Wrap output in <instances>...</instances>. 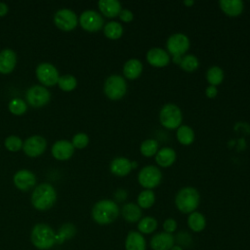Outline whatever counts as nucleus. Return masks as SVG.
Listing matches in <instances>:
<instances>
[{
    "label": "nucleus",
    "instance_id": "nucleus-18",
    "mask_svg": "<svg viewBox=\"0 0 250 250\" xmlns=\"http://www.w3.org/2000/svg\"><path fill=\"white\" fill-rule=\"evenodd\" d=\"M17 63L16 53L11 49L0 52V73L8 74L12 72Z\"/></svg>",
    "mask_w": 250,
    "mask_h": 250
},
{
    "label": "nucleus",
    "instance_id": "nucleus-44",
    "mask_svg": "<svg viewBox=\"0 0 250 250\" xmlns=\"http://www.w3.org/2000/svg\"><path fill=\"white\" fill-rule=\"evenodd\" d=\"M181 61H182V57H181V56H174V57H173V62H174L175 63L180 64Z\"/></svg>",
    "mask_w": 250,
    "mask_h": 250
},
{
    "label": "nucleus",
    "instance_id": "nucleus-5",
    "mask_svg": "<svg viewBox=\"0 0 250 250\" xmlns=\"http://www.w3.org/2000/svg\"><path fill=\"white\" fill-rule=\"evenodd\" d=\"M183 115L180 107L174 104H167L162 106L159 112V121L167 129H178L182 125Z\"/></svg>",
    "mask_w": 250,
    "mask_h": 250
},
{
    "label": "nucleus",
    "instance_id": "nucleus-22",
    "mask_svg": "<svg viewBox=\"0 0 250 250\" xmlns=\"http://www.w3.org/2000/svg\"><path fill=\"white\" fill-rule=\"evenodd\" d=\"M100 11L106 18H115L121 12V4L117 0H100L98 2Z\"/></svg>",
    "mask_w": 250,
    "mask_h": 250
},
{
    "label": "nucleus",
    "instance_id": "nucleus-12",
    "mask_svg": "<svg viewBox=\"0 0 250 250\" xmlns=\"http://www.w3.org/2000/svg\"><path fill=\"white\" fill-rule=\"evenodd\" d=\"M26 101L33 107H41L50 101V92L44 86L34 85L26 92Z\"/></svg>",
    "mask_w": 250,
    "mask_h": 250
},
{
    "label": "nucleus",
    "instance_id": "nucleus-10",
    "mask_svg": "<svg viewBox=\"0 0 250 250\" xmlns=\"http://www.w3.org/2000/svg\"><path fill=\"white\" fill-rule=\"evenodd\" d=\"M54 22L57 27L62 31L74 29L78 23L77 16L69 9L59 10L54 16Z\"/></svg>",
    "mask_w": 250,
    "mask_h": 250
},
{
    "label": "nucleus",
    "instance_id": "nucleus-39",
    "mask_svg": "<svg viewBox=\"0 0 250 250\" xmlns=\"http://www.w3.org/2000/svg\"><path fill=\"white\" fill-rule=\"evenodd\" d=\"M163 229L165 232L167 233H173L176 231L177 229V227H178V224L176 222V220H174L173 218H168L166 219L164 222H163Z\"/></svg>",
    "mask_w": 250,
    "mask_h": 250
},
{
    "label": "nucleus",
    "instance_id": "nucleus-15",
    "mask_svg": "<svg viewBox=\"0 0 250 250\" xmlns=\"http://www.w3.org/2000/svg\"><path fill=\"white\" fill-rule=\"evenodd\" d=\"M13 181H14L15 186L19 189L26 191L35 186L36 178H35V175L31 171L22 169V170L18 171L14 175Z\"/></svg>",
    "mask_w": 250,
    "mask_h": 250
},
{
    "label": "nucleus",
    "instance_id": "nucleus-27",
    "mask_svg": "<svg viewBox=\"0 0 250 250\" xmlns=\"http://www.w3.org/2000/svg\"><path fill=\"white\" fill-rule=\"evenodd\" d=\"M176 137L180 144H182L184 146H188V145L192 144L194 141V132L189 126L181 125L177 129Z\"/></svg>",
    "mask_w": 250,
    "mask_h": 250
},
{
    "label": "nucleus",
    "instance_id": "nucleus-42",
    "mask_svg": "<svg viewBox=\"0 0 250 250\" xmlns=\"http://www.w3.org/2000/svg\"><path fill=\"white\" fill-rule=\"evenodd\" d=\"M115 198L117 199V201H123L126 196H127V193L124 189H118L116 192H115Z\"/></svg>",
    "mask_w": 250,
    "mask_h": 250
},
{
    "label": "nucleus",
    "instance_id": "nucleus-20",
    "mask_svg": "<svg viewBox=\"0 0 250 250\" xmlns=\"http://www.w3.org/2000/svg\"><path fill=\"white\" fill-rule=\"evenodd\" d=\"M220 9L229 17H238L243 12V2L241 0H220Z\"/></svg>",
    "mask_w": 250,
    "mask_h": 250
},
{
    "label": "nucleus",
    "instance_id": "nucleus-43",
    "mask_svg": "<svg viewBox=\"0 0 250 250\" xmlns=\"http://www.w3.org/2000/svg\"><path fill=\"white\" fill-rule=\"evenodd\" d=\"M8 6L5 3L0 2V17H4L8 13Z\"/></svg>",
    "mask_w": 250,
    "mask_h": 250
},
{
    "label": "nucleus",
    "instance_id": "nucleus-14",
    "mask_svg": "<svg viewBox=\"0 0 250 250\" xmlns=\"http://www.w3.org/2000/svg\"><path fill=\"white\" fill-rule=\"evenodd\" d=\"M175 245V236L171 233L161 231L155 233L149 241V246L152 250H171Z\"/></svg>",
    "mask_w": 250,
    "mask_h": 250
},
{
    "label": "nucleus",
    "instance_id": "nucleus-46",
    "mask_svg": "<svg viewBox=\"0 0 250 250\" xmlns=\"http://www.w3.org/2000/svg\"><path fill=\"white\" fill-rule=\"evenodd\" d=\"M171 250H184V248H183L182 246H180V245H174V246L171 248Z\"/></svg>",
    "mask_w": 250,
    "mask_h": 250
},
{
    "label": "nucleus",
    "instance_id": "nucleus-16",
    "mask_svg": "<svg viewBox=\"0 0 250 250\" xmlns=\"http://www.w3.org/2000/svg\"><path fill=\"white\" fill-rule=\"evenodd\" d=\"M147 62L154 67H164L170 62L169 54L161 48H151L146 53Z\"/></svg>",
    "mask_w": 250,
    "mask_h": 250
},
{
    "label": "nucleus",
    "instance_id": "nucleus-13",
    "mask_svg": "<svg viewBox=\"0 0 250 250\" xmlns=\"http://www.w3.org/2000/svg\"><path fill=\"white\" fill-rule=\"evenodd\" d=\"M46 146H47V142L43 137L31 136L24 141L22 145V149L27 156L37 157L45 151Z\"/></svg>",
    "mask_w": 250,
    "mask_h": 250
},
{
    "label": "nucleus",
    "instance_id": "nucleus-41",
    "mask_svg": "<svg viewBox=\"0 0 250 250\" xmlns=\"http://www.w3.org/2000/svg\"><path fill=\"white\" fill-rule=\"evenodd\" d=\"M217 94H218V89H217V87H215V86H208L206 89H205V95L208 97V98H210V99H213V98H215L216 96H217Z\"/></svg>",
    "mask_w": 250,
    "mask_h": 250
},
{
    "label": "nucleus",
    "instance_id": "nucleus-3",
    "mask_svg": "<svg viewBox=\"0 0 250 250\" xmlns=\"http://www.w3.org/2000/svg\"><path fill=\"white\" fill-rule=\"evenodd\" d=\"M200 202V195L197 189L191 187L181 188L175 197L177 209L184 214H190L196 210Z\"/></svg>",
    "mask_w": 250,
    "mask_h": 250
},
{
    "label": "nucleus",
    "instance_id": "nucleus-7",
    "mask_svg": "<svg viewBox=\"0 0 250 250\" xmlns=\"http://www.w3.org/2000/svg\"><path fill=\"white\" fill-rule=\"evenodd\" d=\"M162 180L161 171L153 165H148L139 172L138 181L139 184L146 189H152L156 188Z\"/></svg>",
    "mask_w": 250,
    "mask_h": 250
},
{
    "label": "nucleus",
    "instance_id": "nucleus-34",
    "mask_svg": "<svg viewBox=\"0 0 250 250\" xmlns=\"http://www.w3.org/2000/svg\"><path fill=\"white\" fill-rule=\"evenodd\" d=\"M58 85L61 90L65 91V92H70L76 88L77 80L74 76H72L70 74H65V75L60 76Z\"/></svg>",
    "mask_w": 250,
    "mask_h": 250
},
{
    "label": "nucleus",
    "instance_id": "nucleus-40",
    "mask_svg": "<svg viewBox=\"0 0 250 250\" xmlns=\"http://www.w3.org/2000/svg\"><path fill=\"white\" fill-rule=\"evenodd\" d=\"M133 18H134V15L133 13L128 10V9H123L121 10L120 14H119V19L124 21V22H130L133 21Z\"/></svg>",
    "mask_w": 250,
    "mask_h": 250
},
{
    "label": "nucleus",
    "instance_id": "nucleus-30",
    "mask_svg": "<svg viewBox=\"0 0 250 250\" xmlns=\"http://www.w3.org/2000/svg\"><path fill=\"white\" fill-rule=\"evenodd\" d=\"M155 202V194L152 189H144L137 198V204L142 209L150 208Z\"/></svg>",
    "mask_w": 250,
    "mask_h": 250
},
{
    "label": "nucleus",
    "instance_id": "nucleus-45",
    "mask_svg": "<svg viewBox=\"0 0 250 250\" xmlns=\"http://www.w3.org/2000/svg\"><path fill=\"white\" fill-rule=\"evenodd\" d=\"M193 4H194V2L192 0H186V1H184V5H186V6H191Z\"/></svg>",
    "mask_w": 250,
    "mask_h": 250
},
{
    "label": "nucleus",
    "instance_id": "nucleus-36",
    "mask_svg": "<svg viewBox=\"0 0 250 250\" xmlns=\"http://www.w3.org/2000/svg\"><path fill=\"white\" fill-rule=\"evenodd\" d=\"M8 108L10 110V112H12L15 115H21L23 114L26 109H27V105L26 104L19 98H15L13 99L9 104H8Z\"/></svg>",
    "mask_w": 250,
    "mask_h": 250
},
{
    "label": "nucleus",
    "instance_id": "nucleus-8",
    "mask_svg": "<svg viewBox=\"0 0 250 250\" xmlns=\"http://www.w3.org/2000/svg\"><path fill=\"white\" fill-rule=\"evenodd\" d=\"M36 77L42 85L52 87L58 83L60 75L53 64L49 62H42L36 67Z\"/></svg>",
    "mask_w": 250,
    "mask_h": 250
},
{
    "label": "nucleus",
    "instance_id": "nucleus-19",
    "mask_svg": "<svg viewBox=\"0 0 250 250\" xmlns=\"http://www.w3.org/2000/svg\"><path fill=\"white\" fill-rule=\"evenodd\" d=\"M146 242L144 235L137 231L131 230L125 238V250H146Z\"/></svg>",
    "mask_w": 250,
    "mask_h": 250
},
{
    "label": "nucleus",
    "instance_id": "nucleus-11",
    "mask_svg": "<svg viewBox=\"0 0 250 250\" xmlns=\"http://www.w3.org/2000/svg\"><path fill=\"white\" fill-rule=\"evenodd\" d=\"M168 53L174 56L184 55L189 48V39L183 33L172 34L166 42Z\"/></svg>",
    "mask_w": 250,
    "mask_h": 250
},
{
    "label": "nucleus",
    "instance_id": "nucleus-6",
    "mask_svg": "<svg viewBox=\"0 0 250 250\" xmlns=\"http://www.w3.org/2000/svg\"><path fill=\"white\" fill-rule=\"evenodd\" d=\"M126 91L127 84L122 76L118 74H112L106 78L104 85V92L109 100H120L125 96Z\"/></svg>",
    "mask_w": 250,
    "mask_h": 250
},
{
    "label": "nucleus",
    "instance_id": "nucleus-26",
    "mask_svg": "<svg viewBox=\"0 0 250 250\" xmlns=\"http://www.w3.org/2000/svg\"><path fill=\"white\" fill-rule=\"evenodd\" d=\"M188 226L194 232L202 231L206 227V219L200 212H192L188 217Z\"/></svg>",
    "mask_w": 250,
    "mask_h": 250
},
{
    "label": "nucleus",
    "instance_id": "nucleus-32",
    "mask_svg": "<svg viewBox=\"0 0 250 250\" xmlns=\"http://www.w3.org/2000/svg\"><path fill=\"white\" fill-rule=\"evenodd\" d=\"M181 68L187 72H193L199 66V61L194 55H186L182 57V61L179 64Z\"/></svg>",
    "mask_w": 250,
    "mask_h": 250
},
{
    "label": "nucleus",
    "instance_id": "nucleus-2",
    "mask_svg": "<svg viewBox=\"0 0 250 250\" xmlns=\"http://www.w3.org/2000/svg\"><path fill=\"white\" fill-rule=\"evenodd\" d=\"M57 199V192L54 187L48 183L37 186L31 194L32 206L40 211L50 209Z\"/></svg>",
    "mask_w": 250,
    "mask_h": 250
},
{
    "label": "nucleus",
    "instance_id": "nucleus-24",
    "mask_svg": "<svg viewBox=\"0 0 250 250\" xmlns=\"http://www.w3.org/2000/svg\"><path fill=\"white\" fill-rule=\"evenodd\" d=\"M176 151L171 147H162L155 154V161L160 167H170L176 161Z\"/></svg>",
    "mask_w": 250,
    "mask_h": 250
},
{
    "label": "nucleus",
    "instance_id": "nucleus-31",
    "mask_svg": "<svg viewBox=\"0 0 250 250\" xmlns=\"http://www.w3.org/2000/svg\"><path fill=\"white\" fill-rule=\"evenodd\" d=\"M206 80L211 86H218L224 80V71L220 66H211L206 72Z\"/></svg>",
    "mask_w": 250,
    "mask_h": 250
},
{
    "label": "nucleus",
    "instance_id": "nucleus-33",
    "mask_svg": "<svg viewBox=\"0 0 250 250\" xmlns=\"http://www.w3.org/2000/svg\"><path fill=\"white\" fill-rule=\"evenodd\" d=\"M141 153L146 157H151L155 155L158 151V143L153 139H147L145 140L141 144L140 147Z\"/></svg>",
    "mask_w": 250,
    "mask_h": 250
},
{
    "label": "nucleus",
    "instance_id": "nucleus-37",
    "mask_svg": "<svg viewBox=\"0 0 250 250\" xmlns=\"http://www.w3.org/2000/svg\"><path fill=\"white\" fill-rule=\"evenodd\" d=\"M5 147L10 151H18L22 148V141L17 136H10L5 140Z\"/></svg>",
    "mask_w": 250,
    "mask_h": 250
},
{
    "label": "nucleus",
    "instance_id": "nucleus-29",
    "mask_svg": "<svg viewBox=\"0 0 250 250\" xmlns=\"http://www.w3.org/2000/svg\"><path fill=\"white\" fill-rule=\"evenodd\" d=\"M104 34L108 39L117 40L123 34V26L117 21H108L104 26Z\"/></svg>",
    "mask_w": 250,
    "mask_h": 250
},
{
    "label": "nucleus",
    "instance_id": "nucleus-9",
    "mask_svg": "<svg viewBox=\"0 0 250 250\" xmlns=\"http://www.w3.org/2000/svg\"><path fill=\"white\" fill-rule=\"evenodd\" d=\"M79 23L84 30L97 32L104 26V19L98 12L88 10L80 15Z\"/></svg>",
    "mask_w": 250,
    "mask_h": 250
},
{
    "label": "nucleus",
    "instance_id": "nucleus-21",
    "mask_svg": "<svg viewBox=\"0 0 250 250\" xmlns=\"http://www.w3.org/2000/svg\"><path fill=\"white\" fill-rule=\"evenodd\" d=\"M110 172L118 177H123L128 175L131 170V161L126 157H116L110 162Z\"/></svg>",
    "mask_w": 250,
    "mask_h": 250
},
{
    "label": "nucleus",
    "instance_id": "nucleus-4",
    "mask_svg": "<svg viewBox=\"0 0 250 250\" xmlns=\"http://www.w3.org/2000/svg\"><path fill=\"white\" fill-rule=\"evenodd\" d=\"M31 242L40 250H47L56 243V233L46 224H37L31 230Z\"/></svg>",
    "mask_w": 250,
    "mask_h": 250
},
{
    "label": "nucleus",
    "instance_id": "nucleus-47",
    "mask_svg": "<svg viewBox=\"0 0 250 250\" xmlns=\"http://www.w3.org/2000/svg\"><path fill=\"white\" fill-rule=\"evenodd\" d=\"M131 166H132V169H134V168H136L137 166H138V163L136 162V161H131Z\"/></svg>",
    "mask_w": 250,
    "mask_h": 250
},
{
    "label": "nucleus",
    "instance_id": "nucleus-23",
    "mask_svg": "<svg viewBox=\"0 0 250 250\" xmlns=\"http://www.w3.org/2000/svg\"><path fill=\"white\" fill-rule=\"evenodd\" d=\"M121 215L123 219L128 223H137L142 219V209L138 204L129 202L123 205L121 209Z\"/></svg>",
    "mask_w": 250,
    "mask_h": 250
},
{
    "label": "nucleus",
    "instance_id": "nucleus-38",
    "mask_svg": "<svg viewBox=\"0 0 250 250\" xmlns=\"http://www.w3.org/2000/svg\"><path fill=\"white\" fill-rule=\"evenodd\" d=\"M89 143V137L85 133H77L76 135L73 136L72 138V146L76 148H84L87 146Z\"/></svg>",
    "mask_w": 250,
    "mask_h": 250
},
{
    "label": "nucleus",
    "instance_id": "nucleus-25",
    "mask_svg": "<svg viewBox=\"0 0 250 250\" xmlns=\"http://www.w3.org/2000/svg\"><path fill=\"white\" fill-rule=\"evenodd\" d=\"M143 71V63L140 60L130 59L123 66V74L129 80L137 79Z\"/></svg>",
    "mask_w": 250,
    "mask_h": 250
},
{
    "label": "nucleus",
    "instance_id": "nucleus-1",
    "mask_svg": "<svg viewBox=\"0 0 250 250\" xmlns=\"http://www.w3.org/2000/svg\"><path fill=\"white\" fill-rule=\"evenodd\" d=\"M119 207L113 200L102 199L92 208V218L99 225H109L119 216Z\"/></svg>",
    "mask_w": 250,
    "mask_h": 250
},
{
    "label": "nucleus",
    "instance_id": "nucleus-17",
    "mask_svg": "<svg viewBox=\"0 0 250 250\" xmlns=\"http://www.w3.org/2000/svg\"><path fill=\"white\" fill-rule=\"evenodd\" d=\"M51 151L52 155L56 159L67 160L72 156L74 152V146L67 140H60L53 145Z\"/></svg>",
    "mask_w": 250,
    "mask_h": 250
},
{
    "label": "nucleus",
    "instance_id": "nucleus-35",
    "mask_svg": "<svg viewBox=\"0 0 250 250\" xmlns=\"http://www.w3.org/2000/svg\"><path fill=\"white\" fill-rule=\"evenodd\" d=\"M75 233V228L71 224L63 225L56 234V243H62L65 239L72 237Z\"/></svg>",
    "mask_w": 250,
    "mask_h": 250
},
{
    "label": "nucleus",
    "instance_id": "nucleus-28",
    "mask_svg": "<svg viewBox=\"0 0 250 250\" xmlns=\"http://www.w3.org/2000/svg\"><path fill=\"white\" fill-rule=\"evenodd\" d=\"M157 221L155 218L146 216L138 222V230L142 234H150L157 229Z\"/></svg>",
    "mask_w": 250,
    "mask_h": 250
}]
</instances>
